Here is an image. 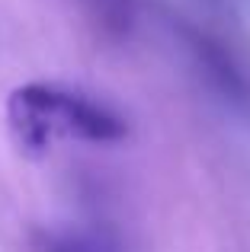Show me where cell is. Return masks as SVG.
Returning a JSON list of instances; mask_svg holds the SVG:
<instances>
[{"label": "cell", "mask_w": 250, "mask_h": 252, "mask_svg": "<svg viewBox=\"0 0 250 252\" xmlns=\"http://www.w3.org/2000/svg\"><path fill=\"white\" fill-rule=\"evenodd\" d=\"M39 252H122L119 243L103 230L90 227H61V230H42L36 233Z\"/></svg>", "instance_id": "obj_2"}, {"label": "cell", "mask_w": 250, "mask_h": 252, "mask_svg": "<svg viewBox=\"0 0 250 252\" xmlns=\"http://www.w3.org/2000/svg\"><path fill=\"white\" fill-rule=\"evenodd\" d=\"M6 128L19 154L45 157L58 141L116 144L128 125L109 105L58 83H26L6 99Z\"/></svg>", "instance_id": "obj_1"}]
</instances>
